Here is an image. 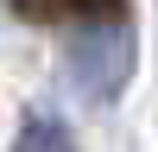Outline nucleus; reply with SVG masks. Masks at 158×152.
I'll use <instances>...</instances> for the list:
<instances>
[{
    "label": "nucleus",
    "mask_w": 158,
    "mask_h": 152,
    "mask_svg": "<svg viewBox=\"0 0 158 152\" xmlns=\"http://www.w3.org/2000/svg\"><path fill=\"white\" fill-rule=\"evenodd\" d=\"M13 152H82V146L70 139L63 120H44V114H38V120L19 127V146H13Z\"/></svg>",
    "instance_id": "obj_2"
},
{
    "label": "nucleus",
    "mask_w": 158,
    "mask_h": 152,
    "mask_svg": "<svg viewBox=\"0 0 158 152\" xmlns=\"http://www.w3.org/2000/svg\"><path fill=\"white\" fill-rule=\"evenodd\" d=\"M19 19H38V25H63V19H89V25H114L127 13V0H13Z\"/></svg>",
    "instance_id": "obj_1"
}]
</instances>
